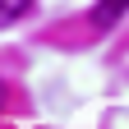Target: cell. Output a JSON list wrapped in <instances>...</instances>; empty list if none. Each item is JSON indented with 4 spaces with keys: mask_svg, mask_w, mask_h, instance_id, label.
Instances as JSON below:
<instances>
[{
    "mask_svg": "<svg viewBox=\"0 0 129 129\" xmlns=\"http://www.w3.org/2000/svg\"><path fill=\"white\" fill-rule=\"evenodd\" d=\"M124 9H129V0H97L92 5V23L97 28H111V23L124 19Z\"/></svg>",
    "mask_w": 129,
    "mask_h": 129,
    "instance_id": "cell-1",
    "label": "cell"
},
{
    "mask_svg": "<svg viewBox=\"0 0 129 129\" xmlns=\"http://www.w3.org/2000/svg\"><path fill=\"white\" fill-rule=\"evenodd\" d=\"M28 9H32V0H0V28L19 23V19H23Z\"/></svg>",
    "mask_w": 129,
    "mask_h": 129,
    "instance_id": "cell-2",
    "label": "cell"
},
{
    "mask_svg": "<svg viewBox=\"0 0 129 129\" xmlns=\"http://www.w3.org/2000/svg\"><path fill=\"white\" fill-rule=\"evenodd\" d=\"M0 97H5V88H0Z\"/></svg>",
    "mask_w": 129,
    "mask_h": 129,
    "instance_id": "cell-3",
    "label": "cell"
}]
</instances>
